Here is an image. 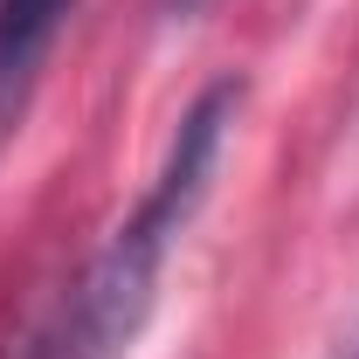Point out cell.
Masks as SVG:
<instances>
[{"instance_id":"obj_1","label":"cell","mask_w":359,"mask_h":359,"mask_svg":"<svg viewBox=\"0 0 359 359\" xmlns=\"http://www.w3.org/2000/svg\"><path fill=\"white\" fill-rule=\"evenodd\" d=\"M242 97H249V83L222 76L180 111L173 138H166V159L145 180L138 208L104 235V249L83 263L76 290L62 297L55 325L42 332V359H132L138 332H145V318L159 304L166 256H173V242L187 235V222L201 215V201L215 187L228 132L242 118Z\"/></svg>"},{"instance_id":"obj_2","label":"cell","mask_w":359,"mask_h":359,"mask_svg":"<svg viewBox=\"0 0 359 359\" xmlns=\"http://www.w3.org/2000/svg\"><path fill=\"white\" fill-rule=\"evenodd\" d=\"M76 0H0V152L14 145Z\"/></svg>"},{"instance_id":"obj_3","label":"cell","mask_w":359,"mask_h":359,"mask_svg":"<svg viewBox=\"0 0 359 359\" xmlns=\"http://www.w3.org/2000/svg\"><path fill=\"white\" fill-rule=\"evenodd\" d=\"M42 332L48 325H14V332L0 339V359H42Z\"/></svg>"},{"instance_id":"obj_4","label":"cell","mask_w":359,"mask_h":359,"mask_svg":"<svg viewBox=\"0 0 359 359\" xmlns=\"http://www.w3.org/2000/svg\"><path fill=\"white\" fill-rule=\"evenodd\" d=\"M215 0H152V14L159 21H194V14H208Z\"/></svg>"}]
</instances>
